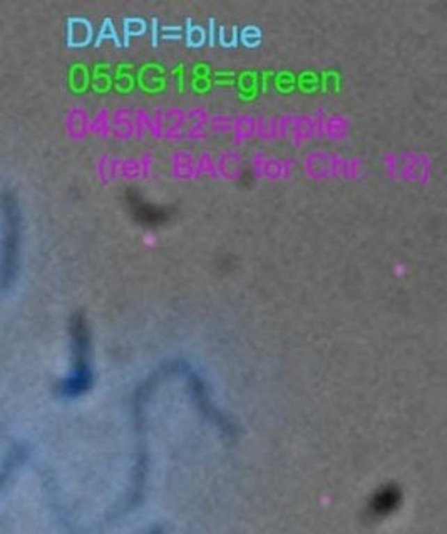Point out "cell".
Wrapping results in <instances>:
<instances>
[{
    "label": "cell",
    "mask_w": 447,
    "mask_h": 534,
    "mask_svg": "<svg viewBox=\"0 0 447 534\" xmlns=\"http://www.w3.org/2000/svg\"><path fill=\"white\" fill-rule=\"evenodd\" d=\"M163 372H158L155 377L148 380L143 387L139 388L138 394L132 402V419H134V430L136 439H138V446H136V462L134 471H132V484H131V494L127 498V503L124 504V512L131 511L136 508L144 498V491H146V479L149 474V450L146 444V402L151 395V391L155 388Z\"/></svg>",
    "instance_id": "obj_1"
}]
</instances>
